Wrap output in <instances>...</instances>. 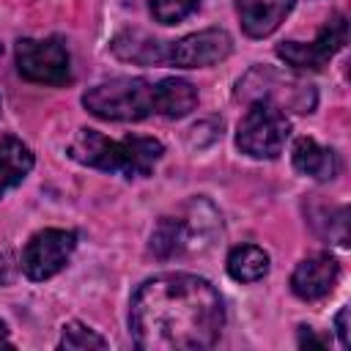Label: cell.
Returning a JSON list of instances; mask_svg holds the SVG:
<instances>
[{
    "instance_id": "cell-8",
    "label": "cell",
    "mask_w": 351,
    "mask_h": 351,
    "mask_svg": "<svg viewBox=\"0 0 351 351\" xmlns=\"http://www.w3.org/2000/svg\"><path fill=\"white\" fill-rule=\"evenodd\" d=\"M230 49H233L230 33L219 27H208V30H197V33H189L167 44L165 63H173L178 69H203V66H214L225 60Z\"/></svg>"
},
{
    "instance_id": "cell-11",
    "label": "cell",
    "mask_w": 351,
    "mask_h": 351,
    "mask_svg": "<svg viewBox=\"0 0 351 351\" xmlns=\"http://www.w3.org/2000/svg\"><path fill=\"white\" fill-rule=\"evenodd\" d=\"M291 159H293V167L302 176H310L315 181H329L337 173V156H335V151L326 148V145H321V143H315L313 137H299L293 143Z\"/></svg>"
},
{
    "instance_id": "cell-12",
    "label": "cell",
    "mask_w": 351,
    "mask_h": 351,
    "mask_svg": "<svg viewBox=\"0 0 351 351\" xmlns=\"http://www.w3.org/2000/svg\"><path fill=\"white\" fill-rule=\"evenodd\" d=\"M30 170H33V151L22 140L5 134L0 140V197L8 189L19 186Z\"/></svg>"
},
{
    "instance_id": "cell-21",
    "label": "cell",
    "mask_w": 351,
    "mask_h": 351,
    "mask_svg": "<svg viewBox=\"0 0 351 351\" xmlns=\"http://www.w3.org/2000/svg\"><path fill=\"white\" fill-rule=\"evenodd\" d=\"M0 346H11V343H8V329H5L3 321H0Z\"/></svg>"
},
{
    "instance_id": "cell-1",
    "label": "cell",
    "mask_w": 351,
    "mask_h": 351,
    "mask_svg": "<svg viewBox=\"0 0 351 351\" xmlns=\"http://www.w3.org/2000/svg\"><path fill=\"white\" fill-rule=\"evenodd\" d=\"M129 326L143 351L211 348L225 326L222 296L197 274H159L132 296Z\"/></svg>"
},
{
    "instance_id": "cell-14",
    "label": "cell",
    "mask_w": 351,
    "mask_h": 351,
    "mask_svg": "<svg viewBox=\"0 0 351 351\" xmlns=\"http://www.w3.org/2000/svg\"><path fill=\"white\" fill-rule=\"evenodd\" d=\"M110 49L121 58V60H132V63H143V66H156L165 63V49L167 44L140 33V30H129L112 38Z\"/></svg>"
},
{
    "instance_id": "cell-15",
    "label": "cell",
    "mask_w": 351,
    "mask_h": 351,
    "mask_svg": "<svg viewBox=\"0 0 351 351\" xmlns=\"http://www.w3.org/2000/svg\"><path fill=\"white\" fill-rule=\"evenodd\" d=\"M197 104V88L178 77L159 80V115L165 118H184Z\"/></svg>"
},
{
    "instance_id": "cell-13",
    "label": "cell",
    "mask_w": 351,
    "mask_h": 351,
    "mask_svg": "<svg viewBox=\"0 0 351 351\" xmlns=\"http://www.w3.org/2000/svg\"><path fill=\"white\" fill-rule=\"evenodd\" d=\"M195 228L181 217H162L151 233V252L156 258H176L195 247L192 241Z\"/></svg>"
},
{
    "instance_id": "cell-7",
    "label": "cell",
    "mask_w": 351,
    "mask_h": 351,
    "mask_svg": "<svg viewBox=\"0 0 351 351\" xmlns=\"http://www.w3.org/2000/svg\"><path fill=\"white\" fill-rule=\"evenodd\" d=\"M74 247H77L74 230H60V228L38 230L22 250V271L36 282L49 280L69 263Z\"/></svg>"
},
{
    "instance_id": "cell-20",
    "label": "cell",
    "mask_w": 351,
    "mask_h": 351,
    "mask_svg": "<svg viewBox=\"0 0 351 351\" xmlns=\"http://www.w3.org/2000/svg\"><path fill=\"white\" fill-rule=\"evenodd\" d=\"M11 280V263H8V255L0 252V285Z\"/></svg>"
},
{
    "instance_id": "cell-3",
    "label": "cell",
    "mask_w": 351,
    "mask_h": 351,
    "mask_svg": "<svg viewBox=\"0 0 351 351\" xmlns=\"http://www.w3.org/2000/svg\"><path fill=\"white\" fill-rule=\"evenodd\" d=\"M90 115L104 121H143L159 115V82L145 77H118L90 88L82 96Z\"/></svg>"
},
{
    "instance_id": "cell-6",
    "label": "cell",
    "mask_w": 351,
    "mask_h": 351,
    "mask_svg": "<svg viewBox=\"0 0 351 351\" xmlns=\"http://www.w3.org/2000/svg\"><path fill=\"white\" fill-rule=\"evenodd\" d=\"M348 41V22L343 14H335L313 41L302 44V41H282L277 44V55L299 71H318L329 63V58H335Z\"/></svg>"
},
{
    "instance_id": "cell-18",
    "label": "cell",
    "mask_w": 351,
    "mask_h": 351,
    "mask_svg": "<svg viewBox=\"0 0 351 351\" xmlns=\"http://www.w3.org/2000/svg\"><path fill=\"white\" fill-rule=\"evenodd\" d=\"M60 348L69 351H85V348H107V340L101 335H96L93 329H88L80 321H69L63 324V335H60Z\"/></svg>"
},
{
    "instance_id": "cell-10",
    "label": "cell",
    "mask_w": 351,
    "mask_h": 351,
    "mask_svg": "<svg viewBox=\"0 0 351 351\" xmlns=\"http://www.w3.org/2000/svg\"><path fill=\"white\" fill-rule=\"evenodd\" d=\"M293 3L296 0H236V11L247 36L266 38L282 25Z\"/></svg>"
},
{
    "instance_id": "cell-16",
    "label": "cell",
    "mask_w": 351,
    "mask_h": 351,
    "mask_svg": "<svg viewBox=\"0 0 351 351\" xmlns=\"http://www.w3.org/2000/svg\"><path fill=\"white\" fill-rule=\"evenodd\" d=\"M269 271V255L266 250L255 247V244H241L233 247L228 255V274L236 282H258L261 277H266Z\"/></svg>"
},
{
    "instance_id": "cell-5",
    "label": "cell",
    "mask_w": 351,
    "mask_h": 351,
    "mask_svg": "<svg viewBox=\"0 0 351 351\" xmlns=\"http://www.w3.org/2000/svg\"><path fill=\"white\" fill-rule=\"evenodd\" d=\"M16 69L25 80L41 85H63L69 82V49L63 38H19L16 41Z\"/></svg>"
},
{
    "instance_id": "cell-2",
    "label": "cell",
    "mask_w": 351,
    "mask_h": 351,
    "mask_svg": "<svg viewBox=\"0 0 351 351\" xmlns=\"http://www.w3.org/2000/svg\"><path fill=\"white\" fill-rule=\"evenodd\" d=\"M165 145L154 137L129 134L123 140H110L96 129H77L69 143V156L85 167L121 173L126 178H143L162 159Z\"/></svg>"
},
{
    "instance_id": "cell-17",
    "label": "cell",
    "mask_w": 351,
    "mask_h": 351,
    "mask_svg": "<svg viewBox=\"0 0 351 351\" xmlns=\"http://www.w3.org/2000/svg\"><path fill=\"white\" fill-rule=\"evenodd\" d=\"M200 3L203 0H151L148 8L159 25H178L186 16H192L200 8Z\"/></svg>"
},
{
    "instance_id": "cell-19",
    "label": "cell",
    "mask_w": 351,
    "mask_h": 351,
    "mask_svg": "<svg viewBox=\"0 0 351 351\" xmlns=\"http://www.w3.org/2000/svg\"><path fill=\"white\" fill-rule=\"evenodd\" d=\"M335 326H337V337H340V346L343 348H348V307H343L340 313H337V318H335Z\"/></svg>"
},
{
    "instance_id": "cell-4",
    "label": "cell",
    "mask_w": 351,
    "mask_h": 351,
    "mask_svg": "<svg viewBox=\"0 0 351 351\" xmlns=\"http://www.w3.org/2000/svg\"><path fill=\"white\" fill-rule=\"evenodd\" d=\"M291 134L285 110L271 99H252L236 126V145L252 159H274Z\"/></svg>"
},
{
    "instance_id": "cell-9",
    "label": "cell",
    "mask_w": 351,
    "mask_h": 351,
    "mask_svg": "<svg viewBox=\"0 0 351 351\" xmlns=\"http://www.w3.org/2000/svg\"><path fill=\"white\" fill-rule=\"evenodd\" d=\"M337 277H340V263L329 252H318V255L304 258L293 269L291 291L304 302H318L335 288Z\"/></svg>"
}]
</instances>
